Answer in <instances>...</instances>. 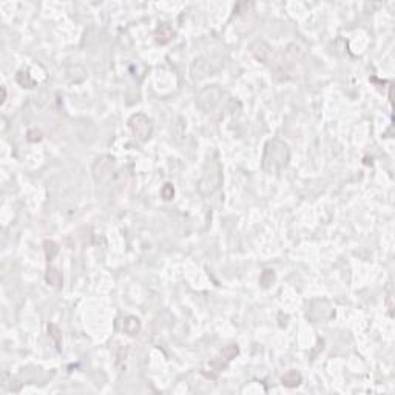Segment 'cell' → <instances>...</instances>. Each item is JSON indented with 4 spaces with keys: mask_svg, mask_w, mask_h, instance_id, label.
Wrapping results in <instances>:
<instances>
[{
    "mask_svg": "<svg viewBox=\"0 0 395 395\" xmlns=\"http://www.w3.org/2000/svg\"><path fill=\"white\" fill-rule=\"evenodd\" d=\"M42 138H44V133L37 128H32L27 133V141L28 142H40Z\"/></svg>",
    "mask_w": 395,
    "mask_h": 395,
    "instance_id": "e0dca14e",
    "label": "cell"
},
{
    "mask_svg": "<svg viewBox=\"0 0 395 395\" xmlns=\"http://www.w3.org/2000/svg\"><path fill=\"white\" fill-rule=\"evenodd\" d=\"M16 82L19 83L22 88H34L36 87V80L31 78V74L25 70H20L16 74Z\"/></svg>",
    "mask_w": 395,
    "mask_h": 395,
    "instance_id": "8fae6325",
    "label": "cell"
},
{
    "mask_svg": "<svg viewBox=\"0 0 395 395\" xmlns=\"http://www.w3.org/2000/svg\"><path fill=\"white\" fill-rule=\"evenodd\" d=\"M5 99H6V90L5 87H2V104L5 102Z\"/></svg>",
    "mask_w": 395,
    "mask_h": 395,
    "instance_id": "d6986e66",
    "label": "cell"
},
{
    "mask_svg": "<svg viewBox=\"0 0 395 395\" xmlns=\"http://www.w3.org/2000/svg\"><path fill=\"white\" fill-rule=\"evenodd\" d=\"M116 169V161L111 156H100L93 165V179L96 184H104L110 179Z\"/></svg>",
    "mask_w": 395,
    "mask_h": 395,
    "instance_id": "5b68a950",
    "label": "cell"
},
{
    "mask_svg": "<svg viewBox=\"0 0 395 395\" xmlns=\"http://www.w3.org/2000/svg\"><path fill=\"white\" fill-rule=\"evenodd\" d=\"M249 49H250L252 56H253L256 61H259L261 63L267 65V63H270L273 61V49L263 39H256L255 42H252Z\"/></svg>",
    "mask_w": 395,
    "mask_h": 395,
    "instance_id": "52a82bcc",
    "label": "cell"
},
{
    "mask_svg": "<svg viewBox=\"0 0 395 395\" xmlns=\"http://www.w3.org/2000/svg\"><path fill=\"white\" fill-rule=\"evenodd\" d=\"M141 321H139V318L136 316H127L125 318V321H124V326H122V331L130 335V337H134V335H138L141 332Z\"/></svg>",
    "mask_w": 395,
    "mask_h": 395,
    "instance_id": "30bf717a",
    "label": "cell"
},
{
    "mask_svg": "<svg viewBox=\"0 0 395 395\" xmlns=\"http://www.w3.org/2000/svg\"><path fill=\"white\" fill-rule=\"evenodd\" d=\"M44 252H45V256L48 261H51V259H54L56 255L59 253V246L54 241L47 239V241H44Z\"/></svg>",
    "mask_w": 395,
    "mask_h": 395,
    "instance_id": "5bb4252c",
    "label": "cell"
},
{
    "mask_svg": "<svg viewBox=\"0 0 395 395\" xmlns=\"http://www.w3.org/2000/svg\"><path fill=\"white\" fill-rule=\"evenodd\" d=\"M224 97H225V91L221 87L210 85V87H205L204 90H201L196 104L199 107V110H203L204 113H212L222 104Z\"/></svg>",
    "mask_w": 395,
    "mask_h": 395,
    "instance_id": "3957f363",
    "label": "cell"
},
{
    "mask_svg": "<svg viewBox=\"0 0 395 395\" xmlns=\"http://www.w3.org/2000/svg\"><path fill=\"white\" fill-rule=\"evenodd\" d=\"M161 195H162V198L165 201H170L174 196V189H173L172 184H165V186L162 187V190H161Z\"/></svg>",
    "mask_w": 395,
    "mask_h": 395,
    "instance_id": "ac0fdd59",
    "label": "cell"
},
{
    "mask_svg": "<svg viewBox=\"0 0 395 395\" xmlns=\"http://www.w3.org/2000/svg\"><path fill=\"white\" fill-rule=\"evenodd\" d=\"M218 66L208 57H198L191 62L190 74L193 80H203L208 78V76H213Z\"/></svg>",
    "mask_w": 395,
    "mask_h": 395,
    "instance_id": "8992f818",
    "label": "cell"
},
{
    "mask_svg": "<svg viewBox=\"0 0 395 395\" xmlns=\"http://www.w3.org/2000/svg\"><path fill=\"white\" fill-rule=\"evenodd\" d=\"M174 36H176V32L172 28V25H169V23H161L155 31V40L159 45L170 44V42L174 39Z\"/></svg>",
    "mask_w": 395,
    "mask_h": 395,
    "instance_id": "ba28073f",
    "label": "cell"
},
{
    "mask_svg": "<svg viewBox=\"0 0 395 395\" xmlns=\"http://www.w3.org/2000/svg\"><path fill=\"white\" fill-rule=\"evenodd\" d=\"M128 128L138 141L145 142L153 134V122L147 114L136 113L128 119Z\"/></svg>",
    "mask_w": 395,
    "mask_h": 395,
    "instance_id": "277c9868",
    "label": "cell"
},
{
    "mask_svg": "<svg viewBox=\"0 0 395 395\" xmlns=\"http://www.w3.org/2000/svg\"><path fill=\"white\" fill-rule=\"evenodd\" d=\"M45 280L47 283L51 285V287H56L59 289L62 285V273L57 270L54 267H49L47 270V275H45Z\"/></svg>",
    "mask_w": 395,
    "mask_h": 395,
    "instance_id": "7c38bea8",
    "label": "cell"
},
{
    "mask_svg": "<svg viewBox=\"0 0 395 395\" xmlns=\"http://www.w3.org/2000/svg\"><path fill=\"white\" fill-rule=\"evenodd\" d=\"M302 381V377L298 371H295V369H290V371L285 372L283 377H281V383L283 386H285V388H297V386H300Z\"/></svg>",
    "mask_w": 395,
    "mask_h": 395,
    "instance_id": "9c48e42d",
    "label": "cell"
},
{
    "mask_svg": "<svg viewBox=\"0 0 395 395\" xmlns=\"http://www.w3.org/2000/svg\"><path fill=\"white\" fill-rule=\"evenodd\" d=\"M289 161H290V148L284 141L273 138L266 142L263 158H261V167L266 173L269 174L280 173L289 165Z\"/></svg>",
    "mask_w": 395,
    "mask_h": 395,
    "instance_id": "6da1fadb",
    "label": "cell"
},
{
    "mask_svg": "<svg viewBox=\"0 0 395 395\" xmlns=\"http://www.w3.org/2000/svg\"><path fill=\"white\" fill-rule=\"evenodd\" d=\"M222 186V167L218 158L210 159L205 164L204 173L198 182V191L203 196H210L218 191Z\"/></svg>",
    "mask_w": 395,
    "mask_h": 395,
    "instance_id": "7a4b0ae2",
    "label": "cell"
},
{
    "mask_svg": "<svg viewBox=\"0 0 395 395\" xmlns=\"http://www.w3.org/2000/svg\"><path fill=\"white\" fill-rule=\"evenodd\" d=\"M273 283H275V272L270 270V269H267V270H264L261 276H259V284H261L264 289H269Z\"/></svg>",
    "mask_w": 395,
    "mask_h": 395,
    "instance_id": "2e32d148",
    "label": "cell"
},
{
    "mask_svg": "<svg viewBox=\"0 0 395 395\" xmlns=\"http://www.w3.org/2000/svg\"><path fill=\"white\" fill-rule=\"evenodd\" d=\"M238 354H239V348L237 346V344H229V346L222 348L218 355H220L224 361H227V363H230L233 358L238 357Z\"/></svg>",
    "mask_w": 395,
    "mask_h": 395,
    "instance_id": "4fadbf2b",
    "label": "cell"
},
{
    "mask_svg": "<svg viewBox=\"0 0 395 395\" xmlns=\"http://www.w3.org/2000/svg\"><path fill=\"white\" fill-rule=\"evenodd\" d=\"M48 335H49V338H51L56 344V348L61 350V344H62V332L61 329L56 326V324H48Z\"/></svg>",
    "mask_w": 395,
    "mask_h": 395,
    "instance_id": "9a60e30c",
    "label": "cell"
}]
</instances>
